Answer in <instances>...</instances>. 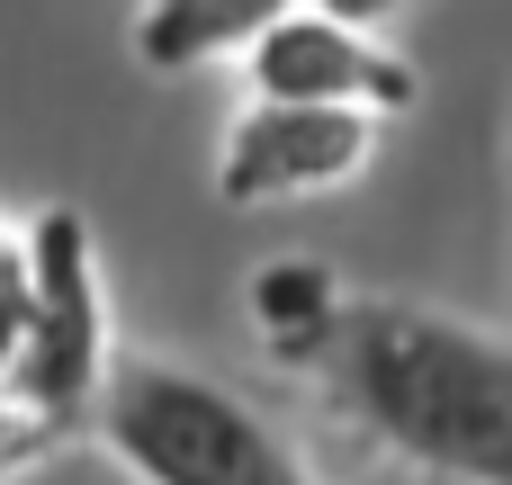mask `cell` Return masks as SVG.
<instances>
[{"instance_id": "8992f818", "label": "cell", "mask_w": 512, "mask_h": 485, "mask_svg": "<svg viewBox=\"0 0 512 485\" xmlns=\"http://www.w3.org/2000/svg\"><path fill=\"white\" fill-rule=\"evenodd\" d=\"M288 0H135V63L198 72L216 54H243Z\"/></svg>"}, {"instance_id": "3957f363", "label": "cell", "mask_w": 512, "mask_h": 485, "mask_svg": "<svg viewBox=\"0 0 512 485\" xmlns=\"http://www.w3.org/2000/svg\"><path fill=\"white\" fill-rule=\"evenodd\" d=\"M27 270H36V315L0 378V405L18 432H72L108 387V297H99L90 225L72 207H45L27 225Z\"/></svg>"}, {"instance_id": "7a4b0ae2", "label": "cell", "mask_w": 512, "mask_h": 485, "mask_svg": "<svg viewBox=\"0 0 512 485\" xmlns=\"http://www.w3.org/2000/svg\"><path fill=\"white\" fill-rule=\"evenodd\" d=\"M90 432L135 485H324L270 414L180 360H108Z\"/></svg>"}, {"instance_id": "9c48e42d", "label": "cell", "mask_w": 512, "mask_h": 485, "mask_svg": "<svg viewBox=\"0 0 512 485\" xmlns=\"http://www.w3.org/2000/svg\"><path fill=\"white\" fill-rule=\"evenodd\" d=\"M306 9H333V18H360V27H387L405 0H306Z\"/></svg>"}, {"instance_id": "6da1fadb", "label": "cell", "mask_w": 512, "mask_h": 485, "mask_svg": "<svg viewBox=\"0 0 512 485\" xmlns=\"http://www.w3.org/2000/svg\"><path fill=\"white\" fill-rule=\"evenodd\" d=\"M324 405L369 432L423 485H512V342L414 306V297H342L324 342L306 351Z\"/></svg>"}, {"instance_id": "30bf717a", "label": "cell", "mask_w": 512, "mask_h": 485, "mask_svg": "<svg viewBox=\"0 0 512 485\" xmlns=\"http://www.w3.org/2000/svg\"><path fill=\"white\" fill-rule=\"evenodd\" d=\"M0 252H18V234H9V216H0Z\"/></svg>"}, {"instance_id": "52a82bcc", "label": "cell", "mask_w": 512, "mask_h": 485, "mask_svg": "<svg viewBox=\"0 0 512 485\" xmlns=\"http://www.w3.org/2000/svg\"><path fill=\"white\" fill-rule=\"evenodd\" d=\"M333 315H342V288H333L324 261H270V270L252 279V324H261V342H270L279 360H297V369H306V351L324 342Z\"/></svg>"}, {"instance_id": "8fae6325", "label": "cell", "mask_w": 512, "mask_h": 485, "mask_svg": "<svg viewBox=\"0 0 512 485\" xmlns=\"http://www.w3.org/2000/svg\"><path fill=\"white\" fill-rule=\"evenodd\" d=\"M378 485H423V477H378Z\"/></svg>"}, {"instance_id": "ba28073f", "label": "cell", "mask_w": 512, "mask_h": 485, "mask_svg": "<svg viewBox=\"0 0 512 485\" xmlns=\"http://www.w3.org/2000/svg\"><path fill=\"white\" fill-rule=\"evenodd\" d=\"M27 315H36V270H27V243H18V252H0V378L27 342Z\"/></svg>"}, {"instance_id": "277c9868", "label": "cell", "mask_w": 512, "mask_h": 485, "mask_svg": "<svg viewBox=\"0 0 512 485\" xmlns=\"http://www.w3.org/2000/svg\"><path fill=\"white\" fill-rule=\"evenodd\" d=\"M243 81H252V99H324V108H369V117H405L423 99L414 63L378 27L306 9V0H288L243 45Z\"/></svg>"}, {"instance_id": "5b68a950", "label": "cell", "mask_w": 512, "mask_h": 485, "mask_svg": "<svg viewBox=\"0 0 512 485\" xmlns=\"http://www.w3.org/2000/svg\"><path fill=\"white\" fill-rule=\"evenodd\" d=\"M369 153H378V117H369V108L252 99V108L225 126L216 189H225V207H288V198H324V189L360 180Z\"/></svg>"}]
</instances>
